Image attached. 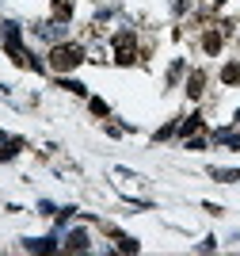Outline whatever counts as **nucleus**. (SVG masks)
Listing matches in <instances>:
<instances>
[{
    "label": "nucleus",
    "mask_w": 240,
    "mask_h": 256,
    "mask_svg": "<svg viewBox=\"0 0 240 256\" xmlns=\"http://www.w3.org/2000/svg\"><path fill=\"white\" fill-rule=\"evenodd\" d=\"M65 248H69V252H88V234H84V230H73V234H69V241H65Z\"/></svg>",
    "instance_id": "4"
},
{
    "label": "nucleus",
    "mask_w": 240,
    "mask_h": 256,
    "mask_svg": "<svg viewBox=\"0 0 240 256\" xmlns=\"http://www.w3.org/2000/svg\"><path fill=\"white\" fill-rule=\"evenodd\" d=\"M221 80H225V84H240V65H225V69H221Z\"/></svg>",
    "instance_id": "8"
},
{
    "label": "nucleus",
    "mask_w": 240,
    "mask_h": 256,
    "mask_svg": "<svg viewBox=\"0 0 240 256\" xmlns=\"http://www.w3.org/2000/svg\"><path fill=\"white\" fill-rule=\"evenodd\" d=\"M84 62V50L73 42H61L50 50V69H57V73H69V69H76V65Z\"/></svg>",
    "instance_id": "1"
},
{
    "label": "nucleus",
    "mask_w": 240,
    "mask_h": 256,
    "mask_svg": "<svg viewBox=\"0 0 240 256\" xmlns=\"http://www.w3.org/2000/svg\"><path fill=\"white\" fill-rule=\"evenodd\" d=\"M23 248H27V252H53V248H57V241H53V237H27V241H23Z\"/></svg>",
    "instance_id": "3"
},
{
    "label": "nucleus",
    "mask_w": 240,
    "mask_h": 256,
    "mask_svg": "<svg viewBox=\"0 0 240 256\" xmlns=\"http://www.w3.org/2000/svg\"><path fill=\"white\" fill-rule=\"evenodd\" d=\"M199 126H202V118H199V115H191V118H187V122H183V126H179V130H183V134H187V138H191V134H195V130H199Z\"/></svg>",
    "instance_id": "11"
},
{
    "label": "nucleus",
    "mask_w": 240,
    "mask_h": 256,
    "mask_svg": "<svg viewBox=\"0 0 240 256\" xmlns=\"http://www.w3.org/2000/svg\"><path fill=\"white\" fill-rule=\"evenodd\" d=\"M53 210H57V206H53L50 199H42V203H38V214H53Z\"/></svg>",
    "instance_id": "14"
},
{
    "label": "nucleus",
    "mask_w": 240,
    "mask_h": 256,
    "mask_svg": "<svg viewBox=\"0 0 240 256\" xmlns=\"http://www.w3.org/2000/svg\"><path fill=\"white\" fill-rule=\"evenodd\" d=\"M118 248H122V252H137L141 245H137L134 237H122V234H118Z\"/></svg>",
    "instance_id": "10"
},
{
    "label": "nucleus",
    "mask_w": 240,
    "mask_h": 256,
    "mask_svg": "<svg viewBox=\"0 0 240 256\" xmlns=\"http://www.w3.org/2000/svg\"><path fill=\"white\" fill-rule=\"evenodd\" d=\"M61 88H65V92H73V96H84V92H88L80 80H61Z\"/></svg>",
    "instance_id": "12"
},
{
    "label": "nucleus",
    "mask_w": 240,
    "mask_h": 256,
    "mask_svg": "<svg viewBox=\"0 0 240 256\" xmlns=\"http://www.w3.org/2000/svg\"><path fill=\"white\" fill-rule=\"evenodd\" d=\"M214 142H221V146H233V150H240V134H233V130H218V134H214Z\"/></svg>",
    "instance_id": "7"
},
{
    "label": "nucleus",
    "mask_w": 240,
    "mask_h": 256,
    "mask_svg": "<svg viewBox=\"0 0 240 256\" xmlns=\"http://www.w3.org/2000/svg\"><path fill=\"white\" fill-rule=\"evenodd\" d=\"M210 176L218 184H233V180H240V168H210Z\"/></svg>",
    "instance_id": "5"
},
{
    "label": "nucleus",
    "mask_w": 240,
    "mask_h": 256,
    "mask_svg": "<svg viewBox=\"0 0 240 256\" xmlns=\"http://www.w3.org/2000/svg\"><path fill=\"white\" fill-rule=\"evenodd\" d=\"M69 16H73V0H53V20H69Z\"/></svg>",
    "instance_id": "6"
},
{
    "label": "nucleus",
    "mask_w": 240,
    "mask_h": 256,
    "mask_svg": "<svg viewBox=\"0 0 240 256\" xmlns=\"http://www.w3.org/2000/svg\"><path fill=\"white\" fill-rule=\"evenodd\" d=\"M115 46H118V62H122V65L134 62V34H130V31H118L115 34Z\"/></svg>",
    "instance_id": "2"
},
{
    "label": "nucleus",
    "mask_w": 240,
    "mask_h": 256,
    "mask_svg": "<svg viewBox=\"0 0 240 256\" xmlns=\"http://www.w3.org/2000/svg\"><path fill=\"white\" fill-rule=\"evenodd\" d=\"M187 96H202V73H191V80H187Z\"/></svg>",
    "instance_id": "9"
},
{
    "label": "nucleus",
    "mask_w": 240,
    "mask_h": 256,
    "mask_svg": "<svg viewBox=\"0 0 240 256\" xmlns=\"http://www.w3.org/2000/svg\"><path fill=\"white\" fill-rule=\"evenodd\" d=\"M218 46H221V34H218V31H210V34H206V50H210V54H218Z\"/></svg>",
    "instance_id": "13"
}]
</instances>
